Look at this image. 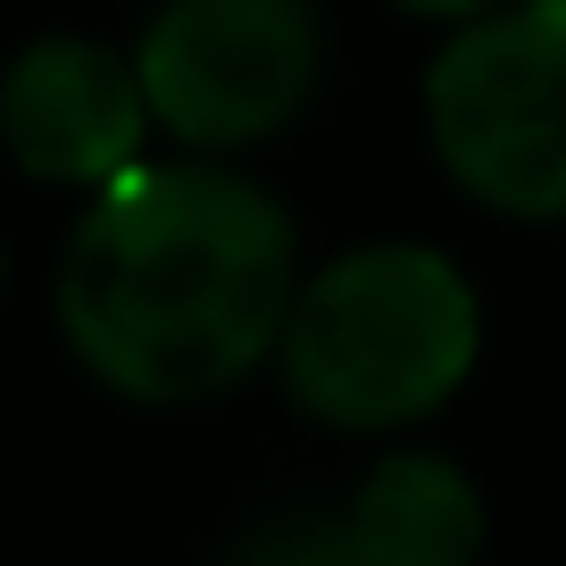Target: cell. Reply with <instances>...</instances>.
<instances>
[{
	"instance_id": "obj_6",
	"label": "cell",
	"mask_w": 566,
	"mask_h": 566,
	"mask_svg": "<svg viewBox=\"0 0 566 566\" xmlns=\"http://www.w3.org/2000/svg\"><path fill=\"white\" fill-rule=\"evenodd\" d=\"M342 542L358 566H475L483 558V492L450 450H391L350 492Z\"/></svg>"
},
{
	"instance_id": "obj_8",
	"label": "cell",
	"mask_w": 566,
	"mask_h": 566,
	"mask_svg": "<svg viewBox=\"0 0 566 566\" xmlns=\"http://www.w3.org/2000/svg\"><path fill=\"white\" fill-rule=\"evenodd\" d=\"M391 9H400V18H433V25H450V34H459V25H475V18H492V9H509V0H391Z\"/></svg>"
},
{
	"instance_id": "obj_3",
	"label": "cell",
	"mask_w": 566,
	"mask_h": 566,
	"mask_svg": "<svg viewBox=\"0 0 566 566\" xmlns=\"http://www.w3.org/2000/svg\"><path fill=\"white\" fill-rule=\"evenodd\" d=\"M424 142L475 209L566 226V0H509L424 59Z\"/></svg>"
},
{
	"instance_id": "obj_4",
	"label": "cell",
	"mask_w": 566,
	"mask_h": 566,
	"mask_svg": "<svg viewBox=\"0 0 566 566\" xmlns=\"http://www.w3.org/2000/svg\"><path fill=\"white\" fill-rule=\"evenodd\" d=\"M134 67L184 159H233L317 101L325 18L317 0H159L134 34Z\"/></svg>"
},
{
	"instance_id": "obj_2",
	"label": "cell",
	"mask_w": 566,
	"mask_h": 566,
	"mask_svg": "<svg viewBox=\"0 0 566 566\" xmlns=\"http://www.w3.org/2000/svg\"><path fill=\"white\" fill-rule=\"evenodd\" d=\"M483 358V301L433 242H350L301 275L275 384L325 433H400L442 417Z\"/></svg>"
},
{
	"instance_id": "obj_5",
	"label": "cell",
	"mask_w": 566,
	"mask_h": 566,
	"mask_svg": "<svg viewBox=\"0 0 566 566\" xmlns=\"http://www.w3.org/2000/svg\"><path fill=\"white\" fill-rule=\"evenodd\" d=\"M0 125L9 159L51 192H108L142 159V142L159 134L150 92H142L134 51H108L92 34H34L9 59L0 84Z\"/></svg>"
},
{
	"instance_id": "obj_7",
	"label": "cell",
	"mask_w": 566,
	"mask_h": 566,
	"mask_svg": "<svg viewBox=\"0 0 566 566\" xmlns=\"http://www.w3.org/2000/svg\"><path fill=\"white\" fill-rule=\"evenodd\" d=\"M233 566H358V558L342 542V516H275L233 549Z\"/></svg>"
},
{
	"instance_id": "obj_1",
	"label": "cell",
	"mask_w": 566,
	"mask_h": 566,
	"mask_svg": "<svg viewBox=\"0 0 566 566\" xmlns=\"http://www.w3.org/2000/svg\"><path fill=\"white\" fill-rule=\"evenodd\" d=\"M301 226L226 159H150L84 200L51 266L67 358L142 408H192L275 367Z\"/></svg>"
}]
</instances>
